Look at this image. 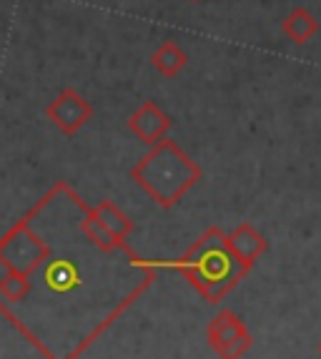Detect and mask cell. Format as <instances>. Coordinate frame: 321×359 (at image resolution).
Here are the masks:
<instances>
[{"mask_svg": "<svg viewBox=\"0 0 321 359\" xmlns=\"http://www.w3.org/2000/svg\"><path fill=\"white\" fill-rule=\"evenodd\" d=\"M176 269L191 282L208 304H219L249 271L236 262L226 244V233L211 226L176 262Z\"/></svg>", "mask_w": 321, "mask_h": 359, "instance_id": "7a4b0ae2", "label": "cell"}, {"mask_svg": "<svg viewBox=\"0 0 321 359\" xmlns=\"http://www.w3.org/2000/svg\"><path fill=\"white\" fill-rule=\"evenodd\" d=\"M46 257V241L25 219L15 222L0 236V262L20 274H33Z\"/></svg>", "mask_w": 321, "mask_h": 359, "instance_id": "277c9868", "label": "cell"}, {"mask_svg": "<svg viewBox=\"0 0 321 359\" xmlns=\"http://www.w3.org/2000/svg\"><path fill=\"white\" fill-rule=\"evenodd\" d=\"M208 344L221 359H241L254 344V337L249 334L246 324L233 314L231 309H221L208 322Z\"/></svg>", "mask_w": 321, "mask_h": 359, "instance_id": "5b68a950", "label": "cell"}, {"mask_svg": "<svg viewBox=\"0 0 321 359\" xmlns=\"http://www.w3.org/2000/svg\"><path fill=\"white\" fill-rule=\"evenodd\" d=\"M171 126H173L171 116H168L156 101H143L141 106L128 116V131H131L141 144H149V146H153L160 138H166Z\"/></svg>", "mask_w": 321, "mask_h": 359, "instance_id": "52a82bcc", "label": "cell"}, {"mask_svg": "<svg viewBox=\"0 0 321 359\" xmlns=\"http://www.w3.org/2000/svg\"><path fill=\"white\" fill-rule=\"evenodd\" d=\"M95 214V219L106 226V231L114 236V239L118 241H125L128 236H131L133 231V222H131V216L125 214V211H121L118 206L111 201V198H106V201H101V204H95L90 206Z\"/></svg>", "mask_w": 321, "mask_h": 359, "instance_id": "9c48e42d", "label": "cell"}, {"mask_svg": "<svg viewBox=\"0 0 321 359\" xmlns=\"http://www.w3.org/2000/svg\"><path fill=\"white\" fill-rule=\"evenodd\" d=\"M191 3H198V0H191Z\"/></svg>", "mask_w": 321, "mask_h": 359, "instance_id": "7c38bea8", "label": "cell"}, {"mask_svg": "<svg viewBox=\"0 0 321 359\" xmlns=\"http://www.w3.org/2000/svg\"><path fill=\"white\" fill-rule=\"evenodd\" d=\"M151 63L163 78H176L189 63V53L176 41H163L151 55Z\"/></svg>", "mask_w": 321, "mask_h": 359, "instance_id": "30bf717a", "label": "cell"}, {"mask_svg": "<svg viewBox=\"0 0 321 359\" xmlns=\"http://www.w3.org/2000/svg\"><path fill=\"white\" fill-rule=\"evenodd\" d=\"M86 201L66 181L50 186L23 216L46 241L28 274V294L0 317L43 359H78L151 287L156 266L128 244L106 252L81 229Z\"/></svg>", "mask_w": 321, "mask_h": 359, "instance_id": "6da1fadb", "label": "cell"}, {"mask_svg": "<svg viewBox=\"0 0 321 359\" xmlns=\"http://www.w3.org/2000/svg\"><path fill=\"white\" fill-rule=\"evenodd\" d=\"M319 354H321V344H319Z\"/></svg>", "mask_w": 321, "mask_h": 359, "instance_id": "4fadbf2b", "label": "cell"}, {"mask_svg": "<svg viewBox=\"0 0 321 359\" xmlns=\"http://www.w3.org/2000/svg\"><path fill=\"white\" fill-rule=\"evenodd\" d=\"M226 244H228V249H231L233 257H236V262L241 264L246 271H249L251 266L261 259V254L266 252V239H264V233L249 222L238 224L233 231H228Z\"/></svg>", "mask_w": 321, "mask_h": 359, "instance_id": "ba28073f", "label": "cell"}, {"mask_svg": "<svg viewBox=\"0 0 321 359\" xmlns=\"http://www.w3.org/2000/svg\"><path fill=\"white\" fill-rule=\"evenodd\" d=\"M201 166L171 138H160L131 168V179L160 209H173L201 181Z\"/></svg>", "mask_w": 321, "mask_h": 359, "instance_id": "3957f363", "label": "cell"}, {"mask_svg": "<svg viewBox=\"0 0 321 359\" xmlns=\"http://www.w3.org/2000/svg\"><path fill=\"white\" fill-rule=\"evenodd\" d=\"M281 30H284V36L289 41H294L296 46H303L319 33V20L306 8H294L281 23Z\"/></svg>", "mask_w": 321, "mask_h": 359, "instance_id": "8fae6325", "label": "cell"}, {"mask_svg": "<svg viewBox=\"0 0 321 359\" xmlns=\"http://www.w3.org/2000/svg\"><path fill=\"white\" fill-rule=\"evenodd\" d=\"M46 118L60 133L73 136L93 118V106L86 101L76 88H63L53 101L46 106Z\"/></svg>", "mask_w": 321, "mask_h": 359, "instance_id": "8992f818", "label": "cell"}]
</instances>
